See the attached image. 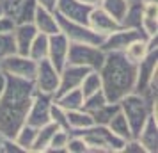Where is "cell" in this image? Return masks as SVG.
Returning <instances> with one entry per match:
<instances>
[{"mask_svg": "<svg viewBox=\"0 0 158 153\" xmlns=\"http://www.w3.org/2000/svg\"><path fill=\"white\" fill-rule=\"evenodd\" d=\"M36 87L32 80L6 75V84L0 93V137H15L34 98Z\"/></svg>", "mask_w": 158, "mask_h": 153, "instance_id": "6da1fadb", "label": "cell"}, {"mask_svg": "<svg viewBox=\"0 0 158 153\" xmlns=\"http://www.w3.org/2000/svg\"><path fill=\"white\" fill-rule=\"evenodd\" d=\"M98 73L101 91L108 102H119L135 89L137 64L128 61L123 52H105V61Z\"/></svg>", "mask_w": 158, "mask_h": 153, "instance_id": "7a4b0ae2", "label": "cell"}, {"mask_svg": "<svg viewBox=\"0 0 158 153\" xmlns=\"http://www.w3.org/2000/svg\"><path fill=\"white\" fill-rule=\"evenodd\" d=\"M69 134L80 135L89 146V153H119L124 141L114 135L107 125H91L84 130H71Z\"/></svg>", "mask_w": 158, "mask_h": 153, "instance_id": "3957f363", "label": "cell"}, {"mask_svg": "<svg viewBox=\"0 0 158 153\" xmlns=\"http://www.w3.org/2000/svg\"><path fill=\"white\" fill-rule=\"evenodd\" d=\"M119 107H121V112L124 114L130 128H131L133 137H137V134L140 132L142 125L146 123V119L151 114L156 116V103L149 102L148 98H144L139 93H130L124 98H121Z\"/></svg>", "mask_w": 158, "mask_h": 153, "instance_id": "277c9868", "label": "cell"}, {"mask_svg": "<svg viewBox=\"0 0 158 153\" xmlns=\"http://www.w3.org/2000/svg\"><path fill=\"white\" fill-rule=\"evenodd\" d=\"M105 61V52L98 45L89 43H69L68 48V62L69 64L85 66L89 70L98 71Z\"/></svg>", "mask_w": 158, "mask_h": 153, "instance_id": "5b68a950", "label": "cell"}, {"mask_svg": "<svg viewBox=\"0 0 158 153\" xmlns=\"http://www.w3.org/2000/svg\"><path fill=\"white\" fill-rule=\"evenodd\" d=\"M55 16H57V22H59V29L68 37L69 43H89V45H98V46L103 43L105 36L94 32L87 23L73 22V20H68L64 16L57 15V13H55Z\"/></svg>", "mask_w": 158, "mask_h": 153, "instance_id": "8992f818", "label": "cell"}, {"mask_svg": "<svg viewBox=\"0 0 158 153\" xmlns=\"http://www.w3.org/2000/svg\"><path fill=\"white\" fill-rule=\"evenodd\" d=\"M149 87L158 89V50L148 52V55L137 62V77L133 93L142 95Z\"/></svg>", "mask_w": 158, "mask_h": 153, "instance_id": "52a82bcc", "label": "cell"}, {"mask_svg": "<svg viewBox=\"0 0 158 153\" xmlns=\"http://www.w3.org/2000/svg\"><path fill=\"white\" fill-rule=\"evenodd\" d=\"M36 70V61L30 59L29 55H22V53H11L0 61V71L4 75H13V77H20L25 80H34Z\"/></svg>", "mask_w": 158, "mask_h": 153, "instance_id": "ba28073f", "label": "cell"}, {"mask_svg": "<svg viewBox=\"0 0 158 153\" xmlns=\"http://www.w3.org/2000/svg\"><path fill=\"white\" fill-rule=\"evenodd\" d=\"M59 75H60V71L52 64L48 59L37 61L36 77H34V80H32L36 91L53 96L57 93V87H59Z\"/></svg>", "mask_w": 158, "mask_h": 153, "instance_id": "9c48e42d", "label": "cell"}, {"mask_svg": "<svg viewBox=\"0 0 158 153\" xmlns=\"http://www.w3.org/2000/svg\"><path fill=\"white\" fill-rule=\"evenodd\" d=\"M148 34L142 29H121L110 32L108 36H105L103 43L100 45L103 52H123L130 43H133L137 39H148Z\"/></svg>", "mask_w": 158, "mask_h": 153, "instance_id": "30bf717a", "label": "cell"}, {"mask_svg": "<svg viewBox=\"0 0 158 153\" xmlns=\"http://www.w3.org/2000/svg\"><path fill=\"white\" fill-rule=\"evenodd\" d=\"M53 103V96L46 95V93H34V98L30 102V107L27 110V116H25V123L32 125V126H43V125L50 123V107Z\"/></svg>", "mask_w": 158, "mask_h": 153, "instance_id": "8fae6325", "label": "cell"}, {"mask_svg": "<svg viewBox=\"0 0 158 153\" xmlns=\"http://www.w3.org/2000/svg\"><path fill=\"white\" fill-rule=\"evenodd\" d=\"M87 25H89L94 32L101 34V36H108L110 32L121 29V22H119L117 18H114L108 11H105L101 6L100 7L91 9L89 18H87Z\"/></svg>", "mask_w": 158, "mask_h": 153, "instance_id": "7c38bea8", "label": "cell"}, {"mask_svg": "<svg viewBox=\"0 0 158 153\" xmlns=\"http://www.w3.org/2000/svg\"><path fill=\"white\" fill-rule=\"evenodd\" d=\"M89 71H91V70L85 68V66L66 62V66L60 70V75H59V87H57V93H55L53 96L62 95V93H66V91H71V89L80 87L84 77H85Z\"/></svg>", "mask_w": 158, "mask_h": 153, "instance_id": "4fadbf2b", "label": "cell"}, {"mask_svg": "<svg viewBox=\"0 0 158 153\" xmlns=\"http://www.w3.org/2000/svg\"><path fill=\"white\" fill-rule=\"evenodd\" d=\"M68 48H69V41H68V37L62 32H55V34L48 36V53H46V59L57 68L59 71L68 62Z\"/></svg>", "mask_w": 158, "mask_h": 153, "instance_id": "5bb4252c", "label": "cell"}, {"mask_svg": "<svg viewBox=\"0 0 158 153\" xmlns=\"http://www.w3.org/2000/svg\"><path fill=\"white\" fill-rule=\"evenodd\" d=\"M89 6H85L82 0H57L55 6V13L60 16H64L68 20L73 22H80V23H87L89 13H91Z\"/></svg>", "mask_w": 158, "mask_h": 153, "instance_id": "9a60e30c", "label": "cell"}, {"mask_svg": "<svg viewBox=\"0 0 158 153\" xmlns=\"http://www.w3.org/2000/svg\"><path fill=\"white\" fill-rule=\"evenodd\" d=\"M139 142L142 144V148L146 150V153H156L158 151V123L156 116L151 114L146 123L142 125L140 132L137 134Z\"/></svg>", "mask_w": 158, "mask_h": 153, "instance_id": "2e32d148", "label": "cell"}, {"mask_svg": "<svg viewBox=\"0 0 158 153\" xmlns=\"http://www.w3.org/2000/svg\"><path fill=\"white\" fill-rule=\"evenodd\" d=\"M36 34H37V29L34 27V23H16L15 29H13V37H15V45H16V53L29 55L30 43L34 41Z\"/></svg>", "mask_w": 158, "mask_h": 153, "instance_id": "e0dca14e", "label": "cell"}, {"mask_svg": "<svg viewBox=\"0 0 158 153\" xmlns=\"http://www.w3.org/2000/svg\"><path fill=\"white\" fill-rule=\"evenodd\" d=\"M32 23H34V27L37 29V32L46 34V36H52V34H55V32H60L57 16H55V11L44 9V7H41V6L36 7Z\"/></svg>", "mask_w": 158, "mask_h": 153, "instance_id": "ac0fdd59", "label": "cell"}, {"mask_svg": "<svg viewBox=\"0 0 158 153\" xmlns=\"http://www.w3.org/2000/svg\"><path fill=\"white\" fill-rule=\"evenodd\" d=\"M142 7H144V2L130 0L124 15L119 20L121 27H124V29H142Z\"/></svg>", "mask_w": 158, "mask_h": 153, "instance_id": "d6986e66", "label": "cell"}, {"mask_svg": "<svg viewBox=\"0 0 158 153\" xmlns=\"http://www.w3.org/2000/svg\"><path fill=\"white\" fill-rule=\"evenodd\" d=\"M53 102L57 103L59 107H62L64 110H75V109H82L84 105V95L80 87L71 89V91H66L62 95L53 96Z\"/></svg>", "mask_w": 158, "mask_h": 153, "instance_id": "ffe728a7", "label": "cell"}, {"mask_svg": "<svg viewBox=\"0 0 158 153\" xmlns=\"http://www.w3.org/2000/svg\"><path fill=\"white\" fill-rule=\"evenodd\" d=\"M59 126L55 123H46L43 126L37 128V135H36V141L32 144V150L30 151H36V153H46L48 146H50V141H52V135L55 134Z\"/></svg>", "mask_w": 158, "mask_h": 153, "instance_id": "44dd1931", "label": "cell"}, {"mask_svg": "<svg viewBox=\"0 0 158 153\" xmlns=\"http://www.w3.org/2000/svg\"><path fill=\"white\" fill-rule=\"evenodd\" d=\"M142 30L148 36H156L158 34V4H144Z\"/></svg>", "mask_w": 158, "mask_h": 153, "instance_id": "7402d4cb", "label": "cell"}, {"mask_svg": "<svg viewBox=\"0 0 158 153\" xmlns=\"http://www.w3.org/2000/svg\"><path fill=\"white\" fill-rule=\"evenodd\" d=\"M66 119H68L69 132H71V130H84V128H89L91 125H94L91 114L85 112L84 109L66 110Z\"/></svg>", "mask_w": 158, "mask_h": 153, "instance_id": "603a6c76", "label": "cell"}, {"mask_svg": "<svg viewBox=\"0 0 158 153\" xmlns=\"http://www.w3.org/2000/svg\"><path fill=\"white\" fill-rule=\"evenodd\" d=\"M36 135H37L36 126H32V125H29V123H23L22 126H20V130L15 134L13 139H15V142L22 148L23 151H30L34 141H36Z\"/></svg>", "mask_w": 158, "mask_h": 153, "instance_id": "cb8c5ba5", "label": "cell"}, {"mask_svg": "<svg viewBox=\"0 0 158 153\" xmlns=\"http://www.w3.org/2000/svg\"><path fill=\"white\" fill-rule=\"evenodd\" d=\"M107 126H108V130L112 132L114 135L121 137L123 141H126V139L133 137L131 128H130L128 121H126V117H124V114H123L121 110H119L117 114H114V116H112V119L107 123Z\"/></svg>", "mask_w": 158, "mask_h": 153, "instance_id": "d4e9b609", "label": "cell"}, {"mask_svg": "<svg viewBox=\"0 0 158 153\" xmlns=\"http://www.w3.org/2000/svg\"><path fill=\"white\" fill-rule=\"evenodd\" d=\"M119 110H121L119 102H107V103H103L101 107H98L96 110H93L91 117H93L94 125H107L112 119V116L117 114Z\"/></svg>", "mask_w": 158, "mask_h": 153, "instance_id": "484cf974", "label": "cell"}, {"mask_svg": "<svg viewBox=\"0 0 158 153\" xmlns=\"http://www.w3.org/2000/svg\"><path fill=\"white\" fill-rule=\"evenodd\" d=\"M46 53H48V36L37 32L36 37H34V41L30 43L29 57L34 59L37 62V61H41V59H46Z\"/></svg>", "mask_w": 158, "mask_h": 153, "instance_id": "4316f807", "label": "cell"}, {"mask_svg": "<svg viewBox=\"0 0 158 153\" xmlns=\"http://www.w3.org/2000/svg\"><path fill=\"white\" fill-rule=\"evenodd\" d=\"M123 53L126 55V59L128 61H131V62H140L146 55H148V45H146V39H137V41H133V43H130L124 50H123Z\"/></svg>", "mask_w": 158, "mask_h": 153, "instance_id": "83f0119b", "label": "cell"}, {"mask_svg": "<svg viewBox=\"0 0 158 153\" xmlns=\"http://www.w3.org/2000/svg\"><path fill=\"white\" fill-rule=\"evenodd\" d=\"M80 91H82L84 98H85V96L94 95V93H98V91H101V79H100V73L94 71V70H91V71H89L85 77H84L82 84H80Z\"/></svg>", "mask_w": 158, "mask_h": 153, "instance_id": "f1b7e54d", "label": "cell"}, {"mask_svg": "<svg viewBox=\"0 0 158 153\" xmlns=\"http://www.w3.org/2000/svg\"><path fill=\"white\" fill-rule=\"evenodd\" d=\"M36 7H37L36 0H23L20 9H18V13L15 16V25L16 23H32Z\"/></svg>", "mask_w": 158, "mask_h": 153, "instance_id": "f546056e", "label": "cell"}, {"mask_svg": "<svg viewBox=\"0 0 158 153\" xmlns=\"http://www.w3.org/2000/svg\"><path fill=\"white\" fill-rule=\"evenodd\" d=\"M68 139H69V132L62 130V128H57L55 134L52 135L50 146H48V153H60L66 151V144H68Z\"/></svg>", "mask_w": 158, "mask_h": 153, "instance_id": "4dcf8cb0", "label": "cell"}, {"mask_svg": "<svg viewBox=\"0 0 158 153\" xmlns=\"http://www.w3.org/2000/svg\"><path fill=\"white\" fill-rule=\"evenodd\" d=\"M11 53H16L13 30L11 32H0V61L6 59L7 55H11Z\"/></svg>", "mask_w": 158, "mask_h": 153, "instance_id": "1f68e13d", "label": "cell"}, {"mask_svg": "<svg viewBox=\"0 0 158 153\" xmlns=\"http://www.w3.org/2000/svg\"><path fill=\"white\" fill-rule=\"evenodd\" d=\"M126 6H128L126 0H103V4H101V7L105 9V11H108L117 20L123 18L124 11H126Z\"/></svg>", "mask_w": 158, "mask_h": 153, "instance_id": "d6a6232c", "label": "cell"}, {"mask_svg": "<svg viewBox=\"0 0 158 153\" xmlns=\"http://www.w3.org/2000/svg\"><path fill=\"white\" fill-rule=\"evenodd\" d=\"M50 121H52V123H55L59 128H62V130L69 132L68 119H66V110L62 109V107H59L55 102L52 103V107H50Z\"/></svg>", "mask_w": 158, "mask_h": 153, "instance_id": "836d02e7", "label": "cell"}, {"mask_svg": "<svg viewBox=\"0 0 158 153\" xmlns=\"http://www.w3.org/2000/svg\"><path fill=\"white\" fill-rule=\"evenodd\" d=\"M107 102H108V100L105 98L103 91H98V93H94V95L85 96V98H84V105H82V109L91 114L93 110H96L98 107H101L103 103H107Z\"/></svg>", "mask_w": 158, "mask_h": 153, "instance_id": "e575fe53", "label": "cell"}, {"mask_svg": "<svg viewBox=\"0 0 158 153\" xmlns=\"http://www.w3.org/2000/svg\"><path fill=\"white\" fill-rule=\"evenodd\" d=\"M66 151L68 153H89V146L80 135L69 134L68 144H66Z\"/></svg>", "mask_w": 158, "mask_h": 153, "instance_id": "d590c367", "label": "cell"}, {"mask_svg": "<svg viewBox=\"0 0 158 153\" xmlns=\"http://www.w3.org/2000/svg\"><path fill=\"white\" fill-rule=\"evenodd\" d=\"M119 153H146V150L142 148V144L139 142L137 137H130L124 141V144H123Z\"/></svg>", "mask_w": 158, "mask_h": 153, "instance_id": "8d00e7d4", "label": "cell"}, {"mask_svg": "<svg viewBox=\"0 0 158 153\" xmlns=\"http://www.w3.org/2000/svg\"><path fill=\"white\" fill-rule=\"evenodd\" d=\"M0 151L2 153H25L11 137H0Z\"/></svg>", "mask_w": 158, "mask_h": 153, "instance_id": "74e56055", "label": "cell"}, {"mask_svg": "<svg viewBox=\"0 0 158 153\" xmlns=\"http://www.w3.org/2000/svg\"><path fill=\"white\" fill-rule=\"evenodd\" d=\"M37 6H41L44 9H50V11H55V6H57V0H36Z\"/></svg>", "mask_w": 158, "mask_h": 153, "instance_id": "f35d334b", "label": "cell"}, {"mask_svg": "<svg viewBox=\"0 0 158 153\" xmlns=\"http://www.w3.org/2000/svg\"><path fill=\"white\" fill-rule=\"evenodd\" d=\"M85 6H89V7H100L101 4H103V0H82Z\"/></svg>", "mask_w": 158, "mask_h": 153, "instance_id": "ab89813d", "label": "cell"}, {"mask_svg": "<svg viewBox=\"0 0 158 153\" xmlns=\"http://www.w3.org/2000/svg\"><path fill=\"white\" fill-rule=\"evenodd\" d=\"M4 84H6V75L0 71V93H2V89H4Z\"/></svg>", "mask_w": 158, "mask_h": 153, "instance_id": "60d3db41", "label": "cell"}, {"mask_svg": "<svg viewBox=\"0 0 158 153\" xmlns=\"http://www.w3.org/2000/svg\"><path fill=\"white\" fill-rule=\"evenodd\" d=\"M144 4H158V0H140Z\"/></svg>", "mask_w": 158, "mask_h": 153, "instance_id": "b9f144b4", "label": "cell"}, {"mask_svg": "<svg viewBox=\"0 0 158 153\" xmlns=\"http://www.w3.org/2000/svg\"><path fill=\"white\" fill-rule=\"evenodd\" d=\"M0 16H4V13H2V6H0Z\"/></svg>", "mask_w": 158, "mask_h": 153, "instance_id": "7bdbcfd3", "label": "cell"}, {"mask_svg": "<svg viewBox=\"0 0 158 153\" xmlns=\"http://www.w3.org/2000/svg\"><path fill=\"white\" fill-rule=\"evenodd\" d=\"M126 2H130V0H126Z\"/></svg>", "mask_w": 158, "mask_h": 153, "instance_id": "ee69618b", "label": "cell"}]
</instances>
